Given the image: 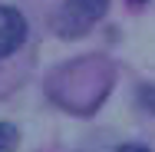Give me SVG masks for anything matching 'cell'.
Returning a JSON list of instances; mask_svg holds the SVG:
<instances>
[{"instance_id":"cell-1","label":"cell","mask_w":155,"mask_h":152,"mask_svg":"<svg viewBox=\"0 0 155 152\" xmlns=\"http://www.w3.org/2000/svg\"><path fill=\"white\" fill-rule=\"evenodd\" d=\"M109 0H66L63 3V17H60V27L66 36L73 33H83L86 27H93L96 20L106 13Z\"/></svg>"},{"instance_id":"cell-2","label":"cell","mask_w":155,"mask_h":152,"mask_svg":"<svg viewBox=\"0 0 155 152\" xmlns=\"http://www.w3.org/2000/svg\"><path fill=\"white\" fill-rule=\"evenodd\" d=\"M27 40V20L20 10L13 7H0V60L10 56L13 50H20Z\"/></svg>"},{"instance_id":"cell-3","label":"cell","mask_w":155,"mask_h":152,"mask_svg":"<svg viewBox=\"0 0 155 152\" xmlns=\"http://www.w3.org/2000/svg\"><path fill=\"white\" fill-rule=\"evenodd\" d=\"M17 142H20V132L10 122H0V152H13Z\"/></svg>"},{"instance_id":"cell-4","label":"cell","mask_w":155,"mask_h":152,"mask_svg":"<svg viewBox=\"0 0 155 152\" xmlns=\"http://www.w3.org/2000/svg\"><path fill=\"white\" fill-rule=\"evenodd\" d=\"M119 152H149V149H145V146H122Z\"/></svg>"},{"instance_id":"cell-5","label":"cell","mask_w":155,"mask_h":152,"mask_svg":"<svg viewBox=\"0 0 155 152\" xmlns=\"http://www.w3.org/2000/svg\"><path fill=\"white\" fill-rule=\"evenodd\" d=\"M135 3H142V0H135Z\"/></svg>"}]
</instances>
